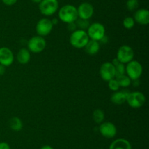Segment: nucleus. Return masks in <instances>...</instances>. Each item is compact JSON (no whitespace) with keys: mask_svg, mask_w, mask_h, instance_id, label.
Wrapping results in <instances>:
<instances>
[{"mask_svg":"<svg viewBox=\"0 0 149 149\" xmlns=\"http://www.w3.org/2000/svg\"><path fill=\"white\" fill-rule=\"evenodd\" d=\"M31 1H33V2L34 3H37V4H39V3L41 2V1H42V0H31Z\"/></svg>","mask_w":149,"mask_h":149,"instance_id":"33","label":"nucleus"},{"mask_svg":"<svg viewBox=\"0 0 149 149\" xmlns=\"http://www.w3.org/2000/svg\"><path fill=\"white\" fill-rule=\"evenodd\" d=\"M46 41L43 37L37 35L31 38L28 42V50L33 53L42 52L46 48Z\"/></svg>","mask_w":149,"mask_h":149,"instance_id":"6","label":"nucleus"},{"mask_svg":"<svg viewBox=\"0 0 149 149\" xmlns=\"http://www.w3.org/2000/svg\"><path fill=\"white\" fill-rule=\"evenodd\" d=\"M77 9L79 18L89 20L94 14V7L89 2H82Z\"/></svg>","mask_w":149,"mask_h":149,"instance_id":"12","label":"nucleus"},{"mask_svg":"<svg viewBox=\"0 0 149 149\" xmlns=\"http://www.w3.org/2000/svg\"><path fill=\"white\" fill-rule=\"evenodd\" d=\"M90 40L86 31L77 29L73 32L70 36V43L74 48L81 49L84 48L88 41Z\"/></svg>","mask_w":149,"mask_h":149,"instance_id":"2","label":"nucleus"},{"mask_svg":"<svg viewBox=\"0 0 149 149\" xmlns=\"http://www.w3.org/2000/svg\"><path fill=\"white\" fill-rule=\"evenodd\" d=\"M0 149H10V146L6 142H0Z\"/></svg>","mask_w":149,"mask_h":149,"instance_id":"29","label":"nucleus"},{"mask_svg":"<svg viewBox=\"0 0 149 149\" xmlns=\"http://www.w3.org/2000/svg\"><path fill=\"white\" fill-rule=\"evenodd\" d=\"M135 22L141 25H148L149 23V11L147 9H139L134 14Z\"/></svg>","mask_w":149,"mask_h":149,"instance_id":"14","label":"nucleus"},{"mask_svg":"<svg viewBox=\"0 0 149 149\" xmlns=\"http://www.w3.org/2000/svg\"><path fill=\"white\" fill-rule=\"evenodd\" d=\"M67 24H68L67 28H68V30L71 31V32H74V31H76L77 29V24H76L75 22H72V23H67Z\"/></svg>","mask_w":149,"mask_h":149,"instance_id":"27","label":"nucleus"},{"mask_svg":"<svg viewBox=\"0 0 149 149\" xmlns=\"http://www.w3.org/2000/svg\"><path fill=\"white\" fill-rule=\"evenodd\" d=\"M134 58V51L133 49L129 45H122L118 49L117 54H116V58L119 60V62L125 64L129 63Z\"/></svg>","mask_w":149,"mask_h":149,"instance_id":"7","label":"nucleus"},{"mask_svg":"<svg viewBox=\"0 0 149 149\" xmlns=\"http://www.w3.org/2000/svg\"><path fill=\"white\" fill-rule=\"evenodd\" d=\"M31 59L30 51L26 48H21L19 50L17 54V60L20 64H26Z\"/></svg>","mask_w":149,"mask_h":149,"instance_id":"18","label":"nucleus"},{"mask_svg":"<svg viewBox=\"0 0 149 149\" xmlns=\"http://www.w3.org/2000/svg\"><path fill=\"white\" fill-rule=\"evenodd\" d=\"M109 149H132V145L126 139L119 138L111 143Z\"/></svg>","mask_w":149,"mask_h":149,"instance_id":"16","label":"nucleus"},{"mask_svg":"<svg viewBox=\"0 0 149 149\" xmlns=\"http://www.w3.org/2000/svg\"><path fill=\"white\" fill-rule=\"evenodd\" d=\"M135 20L132 17H126L123 20V26L125 29H131L135 26Z\"/></svg>","mask_w":149,"mask_h":149,"instance_id":"24","label":"nucleus"},{"mask_svg":"<svg viewBox=\"0 0 149 149\" xmlns=\"http://www.w3.org/2000/svg\"><path fill=\"white\" fill-rule=\"evenodd\" d=\"M126 102L132 108H139L142 107L146 102V96L142 92H130L127 97Z\"/></svg>","mask_w":149,"mask_h":149,"instance_id":"8","label":"nucleus"},{"mask_svg":"<svg viewBox=\"0 0 149 149\" xmlns=\"http://www.w3.org/2000/svg\"><path fill=\"white\" fill-rule=\"evenodd\" d=\"M87 33L90 39L99 42L105 36L106 29L102 23L95 22L90 25Z\"/></svg>","mask_w":149,"mask_h":149,"instance_id":"3","label":"nucleus"},{"mask_svg":"<svg viewBox=\"0 0 149 149\" xmlns=\"http://www.w3.org/2000/svg\"><path fill=\"white\" fill-rule=\"evenodd\" d=\"M17 0H1V1L7 6L14 5L17 2Z\"/></svg>","mask_w":149,"mask_h":149,"instance_id":"28","label":"nucleus"},{"mask_svg":"<svg viewBox=\"0 0 149 149\" xmlns=\"http://www.w3.org/2000/svg\"><path fill=\"white\" fill-rule=\"evenodd\" d=\"M108 82H109V88L111 90L113 91H119L120 86H119V83H118L116 78L111 79V80H110Z\"/></svg>","mask_w":149,"mask_h":149,"instance_id":"26","label":"nucleus"},{"mask_svg":"<svg viewBox=\"0 0 149 149\" xmlns=\"http://www.w3.org/2000/svg\"><path fill=\"white\" fill-rule=\"evenodd\" d=\"M99 131L103 137L106 138H113L116 135L117 129L113 123L106 121L100 124L99 127Z\"/></svg>","mask_w":149,"mask_h":149,"instance_id":"11","label":"nucleus"},{"mask_svg":"<svg viewBox=\"0 0 149 149\" xmlns=\"http://www.w3.org/2000/svg\"><path fill=\"white\" fill-rule=\"evenodd\" d=\"M9 125H10V129L13 131H18L23 129V122L18 117H13L10 120Z\"/></svg>","mask_w":149,"mask_h":149,"instance_id":"19","label":"nucleus"},{"mask_svg":"<svg viewBox=\"0 0 149 149\" xmlns=\"http://www.w3.org/2000/svg\"><path fill=\"white\" fill-rule=\"evenodd\" d=\"M84 49L89 55H95L100 51V43L97 41L90 39L84 47Z\"/></svg>","mask_w":149,"mask_h":149,"instance_id":"17","label":"nucleus"},{"mask_svg":"<svg viewBox=\"0 0 149 149\" xmlns=\"http://www.w3.org/2000/svg\"><path fill=\"white\" fill-rule=\"evenodd\" d=\"M52 28H53V24L50 19L44 18L37 22L36 26V31L39 36L44 37L50 34Z\"/></svg>","mask_w":149,"mask_h":149,"instance_id":"9","label":"nucleus"},{"mask_svg":"<svg viewBox=\"0 0 149 149\" xmlns=\"http://www.w3.org/2000/svg\"><path fill=\"white\" fill-rule=\"evenodd\" d=\"M115 70H116V77L121 75V74H125V66L122 63L119 62L114 65Z\"/></svg>","mask_w":149,"mask_h":149,"instance_id":"25","label":"nucleus"},{"mask_svg":"<svg viewBox=\"0 0 149 149\" xmlns=\"http://www.w3.org/2000/svg\"><path fill=\"white\" fill-rule=\"evenodd\" d=\"M5 71H6L5 67L3 65H1V64H0V76L3 75V74L5 73Z\"/></svg>","mask_w":149,"mask_h":149,"instance_id":"30","label":"nucleus"},{"mask_svg":"<svg viewBox=\"0 0 149 149\" xmlns=\"http://www.w3.org/2000/svg\"><path fill=\"white\" fill-rule=\"evenodd\" d=\"M75 23L77 24V28H79V29H81V30L84 31H86V29H88V27L90 25L89 20H84V19H81L79 18L77 19Z\"/></svg>","mask_w":149,"mask_h":149,"instance_id":"22","label":"nucleus"},{"mask_svg":"<svg viewBox=\"0 0 149 149\" xmlns=\"http://www.w3.org/2000/svg\"><path fill=\"white\" fill-rule=\"evenodd\" d=\"M93 118L96 124H101L103 122L105 118V114L102 110L96 109L95 110L93 114Z\"/></svg>","mask_w":149,"mask_h":149,"instance_id":"21","label":"nucleus"},{"mask_svg":"<svg viewBox=\"0 0 149 149\" xmlns=\"http://www.w3.org/2000/svg\"><path fill=\"white\" fill-rule=\"evenodd\" d=\"M100 75L101 78L105 81H109L116 77L115 67L111 62H105L100 66Z\"/></svg>","mask_w":149,"mask_h":149,"instance_id":"10","label":"nucleus"},{"mask_svg":"<svg viewBox=\"0 0 149 149\" xmlns=\"http://www.w3.org/2000/svg\"><path fill=\"white\" fill-rule=\"evenodd\" d=\"M130 93V91L127 90H122V91H114V93L111 95V100L113 104L116 105H120L125 103L127 100L128 94Z\"/></svg>","mask_w":149,"mask_h":149,"instance_id":"15","label":"nucleus"},{"mask_svg":"<svg viewBox=\"0 0 149 149\" xmlns=\"http://www.w3.org/2000/svg\"><path fill=\"white\" fill-rule=\"evenodd\" d=\"M59 3L58 0H42L39 4L40 13L45 16H51L58 10Z\"/></svg>","mask_w":149,"mask_h":149,"instance_id":"4","label":"nucleus"},{"mask_svg":"<svg viewBox=\"0 0 149 149\" xmlns=\"http://www.w3.org/2000/svg\"><path fill=\"white\" fill-rule=\"evenodd\" d=\"M40 149H54V148H53L52 147V146H50V145H46L42 146V147Z\"/></svg>","mask_w":149,"mask_h":149,"instance_id":"31","label":"nucleus"},{"mask_svg":"<svg viewBox=\"0 0 149 149\" xmlns=\"http://www.w3.org/2000/svg\"><path fill=\"white\" fill-rule=\"evenodd\" d=\"M138 6H139L138 0H127L126 2L127 9L130 11H134L138 9Z\"/></svg>","mask_w":149,"mask_h":149,"instance_id":"23","label":"nucleus"},{"mask_svg":"<svg viewBox=\"0 0 149 149\" xmlns=\"http://www.w3.org/2000/svg\"><path fill=\"white\" fill-rule=\"evenodd\" d=\"M51 21H52V24H53V26H54V25H55V24H57V23H58V20H57L56 18L52 19V20H51Z\"/></svg>","mask_w":149,"mask_h":149,"instance_id":"32","label":"nucleus"},{"mask_svg":"<svg viewBox=\"0 0 149 149\" xmlns=\"http://www.w3.org/2000/svg\"><path fill=\"white\" fill-rule=\"evenodd\" d=\"M14 61V54L10 48L7 47L0 48V64L4 67L12 65Z\"/></svg>","mask_w":149,"mask_h":149,"instance_id":"13","label":"nucleus"},{"mask_svg":"<svg viewBox=\"0 0 149 149\" xmlns=\"http://www.w3.org/2000/svg\"><path fill=\"white\" fill-rule=\"evenodd\" d=\"M58 17L60 20L65 23L75 22L78 18L77 7L72 4H65L58 11Z\"/></svg>","mask_w":149,"mask_h":149,"instance_id":"1","label":"nucleus"},{"mask_svg":"<svg viewBox=\"0 0 149 149\" xmlns=\"http://www.w3.org/2000/svg\"><path fill=\"white\" fill-rule=\"evenodd\" d=\"M116 79L119 83V86L122 88L128 87V86H130L131 83H132V80L125 74L117 76V77H116Z\"/></svg>","mask_w":149,"mask_h":149,"instance_id":"20","label":"nucleus"},{"mask_svg":"<svg viewBox=\"0 0 149 149\" xmlns=\"http://www.w3.org/2000/svg\"><path fill=\"white\" fill-rule=\"evenodd\" d=\"M125 72L132 80H138L143 73V67L139 61L132 60L127 64Z\"/></svg>","mask_w":149,"mask_h":149,"instance_id":"5","label":"nucleus"}]
</instances>
